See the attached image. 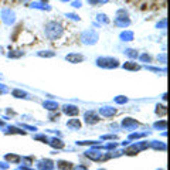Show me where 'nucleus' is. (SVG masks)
<instances>
[{
    "instance_id": "nucleus-1",
    "label": "nucleus",
    "mask_w": 170,
    "mask_h": 170,
    "mask_svg": "<svg viewBox=\"0 0 170 170\" xmlns=\"http://www.w3.org/2000/svg\"><path fill=\"white\" fill-rule=\"evenodd\" d=\"M99 2H102V3H105V2H108V0H99Z\"/></svg>"
},
{
    "instance_id": "nucleus-2",
    "label": "nucleus",
    "mask_w": 170,
    "mask_h": 170,
    "mask_svg": "<svg viewBox=\"0 0 170 170\" xmlns=\"http://www.w3.org/2000/svg\"><path fill=\"white\" fill-rule=\"evenodd\" d=\"M64 2H67V0H64Z\"/></svg>"
}]
</instances>
